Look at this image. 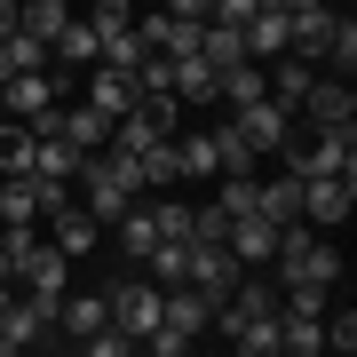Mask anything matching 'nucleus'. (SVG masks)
<instances>
[{
    "label": "nucleus",
    "instance_id": "obj_1",
    "mask_svg": "<svg viewBox=\"0 0 357 357\" xmlns=\"http://www.w3.org/2000/svg\"><path fill=\"white\" fill-rule=\"evenodd\" d=\"M270 270H278V286H342V255H333L326 230H310V222H286L278 230Z\"/></svg>",
    "mask_w": 357,
    "mask_h": 357
},
{
    "label": "nucleus",
    "instance_id": "obj_2",
    "mask_svg": "<svg viewBox=\"0 0 357 357\" xmlns=\"http://www.w3.org/2000/svg\"><path fill=\"white\" fill-rule=\"evenodd\" d=\"M206 310H215V302H206L199 286H167L159 326H151V342H143V349H151V357H183V349H191L199 333H206Z\"/></svg>",
    "mask_w": 357,
    "mask_h": 357
},
{
    "label": "nucleus",
    "instance_id": "obj_3",
    "mask_svg": "<svg viewBox=\"0 0 357 357\" xmlns=\"http://www.w3.org/2000/svg\"><path fill=\"white\" fill-rule=\"evenodd\" d=\"M278 167H294V175H357V128H310L294 135Z\"/></svg>",
    "mask_w": 357,
    "mask_h": 357
},
{
    "label": "nucleus",
    "instance_id": "obj_4",
    "mask_svg": "<svg viewBox=\"0 0 357 357\" xmlns=\"http://www.w3.org/2000/svg\"><path fill=\"white\" fill-rule=\"evenodd\" d=\"M103 302H112V326H119V333H128V342L143 349V342H151V326H159V302H167V286L135 270V278H119L112 294H103Z\"/></svg>",
    "mask_w": 357,
    "mask_h": 357
},
{
    "label": "nucleus",
    "instance_id": "obj_5",
    "mask_svg": "<svg viewBox=\"0 0 357 357\" xmlns=\"http://www.w3.org/2000/svg\"><path fill=\"white\" fill-rule=\"evenodd\" d=\"M357 206V175H302V222L310 230H342Z\"/></svg>",
    "mask_w": 357,
    "mask_h": 357
},
{
    "label": "nucleus",
    "instance_id": "obj_6",
    "mask_svg": "<svg viewBox=\"0 0 357 357\" xmlns=\"http://www.w3.org/2000/svg\"><path fill=\"white\" fill-rule=\"evenodd\" d=\"M294 119H310V128H357V96H349V79L318 72V79L302 88V103H294Z\"/></svg>",
    "mask_w": 357,
    "mask_h": 357
},
{
    "label": "nucleus",
    "instance_id": "obj_7",
    "mask_svg": "<svg viewBox=\"0 0 357 357\" xmlns=\"http://www.w3.org/2000/svg\"><path fill=\"white\" fill-rule=\"evenodd\" d=\"M16 286H32V294H64L72 286V255L56 238H24L16 246Z\"/></svg>",
    "mask_w": 357,
    "mask_h": 357
},
{
    "label": "nucleus",
    "instance_id": "obj_8",
    "mask_svg": "<svg viewBox=\"0 0 357 357\" xmlns=\"http://www.w3.org/2000/svg\"><path fill=\"white\" fill-rule=\"evenodd\" d=\"M79 103H96L103 119L135 112V72H128V64H112V56H96V64H88V79H79Z\"/></svg>",
    "mask_w": 357,
    "mask_h": 357
},
{
    "label": "nucleus",
    "instance_id": "obj_9",
    "mask_svg": "<svg viewBox=\"0 0 357 357\" xmlns=\"http://www.w3.org/2000/svg\"><path fill=\"white\" fill-rule=\"evenodd\" d=\"M230 119H238V135L255 143V151H286V143H294V112H286V103H270V96L238 103Z\"/></svg>",
    "mask_w": 357,
    "mask_h": 357
},
{
    "label": "nucleus",
    "instance_id": "obj_10",
    "mask_svg": "<svg viewBox=\"0 0 357 357\" xmlns=\"http://www.w3.org/2000/svg\"><path fill=\"white\" fill-rule=\"evenodd\" d=\"M238 278H246V262L230 255V246H191V270H183V286H199L206 302H222Z\"/></svg>",
    "mask_w": 357,
    "mask_h": 357
},
{
    "label": "nucleus",
    "instance_id": "obj_11",
    "mask_svg": "<svg viewBox=\"0 0 357 357\" xmlns=\"http://www.w3.org/2000/svg\"><path fill=\"white\" fill-rule=\"evenodd\" d=\"M0 103H8V119H32V112H48V103H64L56 64H48V72H16V79H0Z\"/></svg>",
    "mask_w": 357,
    "mask_h": 357
},
{
    "label": "nucleus",
    "instance_id": "obj_12",
    "mask_svg": "<svg viewBox=\"0 0 357 357\" xmlns=\"http://www.w3.org/2000/svg\"><path fill=\"white\" fill-rule=\"evenodd\" d=\"M222 246H230V255H238L246 270H270V246H278V222H270V215H230Z\"/></svg>",
    "mask_w": 357,
    "mask_h": 357
},
{
    "label": "nucleus",
    "instance_id": "obj_13",
    "mask_svg": "<svg viewBox=\"0 0 357 357\" xmlns=\"http://www.w3.org/2000/svg\"><path fill=\"white\" fill-rule=\"evenodd\" d=\"M206 151H215V175H255V167H262V151L238 135V119H230V112L206 128Z\"/></svg>",
    "mask_w": 357,
    "mask_h": 357
},
{
    "label": "nucleus",
    "instance_id": "obj_14",
    "mask_svg": "<svg viewBox=\"0 0 357 357\" xmlns=\"http://www.w3.org/2000/svg\"><path fill=\"white\" fill-rule=\"evenodd\" d=\"M96 326H112V302H103V294H72V286H64V302H56V333L79 349Z\"/></svg>",
    "mask_w": 357,
    "mask_h": 357
},
{
    "label": "nucleus",
    "instance_id": "obj_15",
    "mask_svg": "<svg viewBox=\"0 0 357 357\" xmlns=\"http://www.w3.org/2000/svg\"><path fill=\"white\" fill-rule=\"evenodd\" d=\"M96 56H103V40H96V24H88V16H72V24L48 40V64H56V72H88Z\"/></svg>",
    "mask_w": 357,
    "mask_h": 357
},
{
    "label": "nucleus",
    "instance_id": "obj_16",
    "mask_svg": "<svg viewBox=\"0 0 357 357\" xmlns=\"http://www.w3.org/2000/svg\"><path fill=\"white\" fill-rule=\"evenodd\" d=\"M167 88H175V103H215V64L191 48V56H167Z\"/></svg>",
    "mask_w": 357,
    "mask_h": 357
},
{
    "label": "nucleus",
    "instance_id": "obj_17",
    "mask_svg": "<svg viewBox=\"0 0 357 357\" xmlns=\"http://www.w3.org/2000/svg\"><path fill=\"white\" fill-rule=\"evenodd\" d=\"M48 222H56V246H64V255H72V262H88V255H96V238H103V222L88 215V206H72V199H64V206H56V215H48Z\"/></svg>",
    "mask_w": 357,
    "mask_h": 357
},
{
    "label": "nucleus",
    "instance_id": "obj_18",
    "mask_svg": "<svg viewBox=\"0 0 357 357\" xmlns=\"http://www.w3.org/2000/svg\"><path fill=\"white\" fill-rule=\"evenodd\" d=\"M262 88H270V79H262V64H255V56H238V64H222V72H215V103H222V112L255 103Z\"/></svg>",
    "mask_w": 357,
    "mask_h": 357
},
{
    "label": "nucleus",
    "instance_id": "obj_19",
    "mask_svg": "<svg viewBox=\"0 0 357 357\" xmlns=\"http://www.w3.org/2000/svg\"><path fill=\"white\" fill-rule=\"evenodd\" d=\"M72 16H79L72 0H16V24H24L32 40H56V32L72 24Z\"/></svg>",
    "mask_w": 357,
    "mask_h": 357
},
{
    "label": "nucleus",
    "instance_id": "obj_20",
    "mask_svg": "<svg viewBox=\"0 0 357 357\" xmlns=\"http://www.w3.org/2000/svg\"><path fill=\"white\" fill-rule=\"evenodd\" d=\"M32 159H40V135L24 119H0V175H32Z\"/></svg>",
    "mask_w": 357,
    "mask_h": 357
},
{
    "label": "nucleus",
    "instance_id": "obj_21",
    "mask_svg": "<svg viewBox=\"0 0 357 357\" xmlns=\"http://www.w3.org/2000/svg\"><path fill=\"white\" fill-rule=\"evenodd\" d=\"M151 246H159V222H151V206H128V215H119V255H128V262H143V255H151Z\"/></svg>",
    "mask_w": 357,
    "mask_h": 357
},
{
    "label": "nucleus",
    "instance_id": "obj_22",
    "mask_svg": "<svg viewBox=\"0 0 357 357\" xmlns=\"http://www.w3.org/2000/svg\"><path fill=\"white\" fill-rule=\"evenodd\" d=\"M183 270H191V238H159L143 255V278H159V286H183Z\"/></svg>",
    "mask_w": 357,
    "mask_h": 357
},
{
    "label": "nucleus",
    "instance_id": "obj_23",
    "mask_svg": "<svg viewBox=\"0 0 357 357\" xmlns=\"http://www.w3.org/2000/svg\"><path fill=\"white\" fill-rule=\"evenodd\" d=\"M64 135L79 143V151H103V143H112V119H103L96 103H64Z\"/></svg>",
    "mask_w": 357,
    "mask_h": 357
},
{
    "label": "nucleus",
    "instance_id": "obj_24",
    "mask_svg": "<svg viewBox=\"0 0 357 357\" xmlns=\"http://www.w3.org/2000/svg\"><path fill=\"white\" fill-rule=\"evenodd\" d=\"M79 159H88V151H79L72 135H40V159H32V167H40V175H56V183H72Z\"/></svg>",
    "mask_w": 357,
    "mask_h": 357
},
{
    "label": "nucleus",
    "instance_id": "obj_25",
    "mask_svg": "<svg viewBox=\"0 0 357 357\" xmlns=\"http://www.w3.org/2000/svg\"><path fill=\"white\" fill-rule=\"evenodd\" d=\"M143 183H151V191H167V183H183V167H175V135H159V143H143Z\"/></svg>",
    "mask_w": 357,
    "mask_h": 357
},
{
    "label": "nucleus",
    "instance_id": "obj_26",
    "mask_svg": "<svg viewBox=\"0 0 357 357\" xmlns=\"http://www.w3.org/2000/svg\"><path fill=\"white\" fill-rule=\"evenodd\" d=\"M88 24H96V40H128L135 32V8H128V0H96Z\"/></svg>",
    "mask_w": 357,
    "mask_h": 357
},
{
    "label": "nucleus",
    "instance_id": "obj_27",
    "mask_svg": "<svg viewBox=\"0 0 357 357\" xmlns=\"http://www.w3.org/2000/svg\"><path fill=\"white\" fill-rule=\"evenodd\" d=\"M215 206L222 215H255V175H215Z\"/></svg>",
    "mask_w": 357,
    "mask_h": 357
},
{
    "label": "nucleus",
    "instance_id": "obj_28",
    "mask_svg": "<svg viewBox=\"0 0 357 357\" xmlns=\"http://www.w3.org/2000/svg\"><path fill=\"white\" fill-rule=\"evenodd\" d=\"M326 349H333V357H349V349H357V310H349V302H342V310L326 302Z\"/></svg>",
    "mask_w": 357,
    "mask_h": 357
},
{
    "label": "nucleus",
    "instance_id": "obj_29",
    "mask_svg": "<svg viewBox=\"0 0 357 357\" xmlns=\"http://www.w3.org/2000/svg\"><path fill=\"white\" fill-rule=\"evenodd\" d=\"M222 230H230V215H222L215 199H206V206H191V246H222Z\"/></svg>",
    "mask_w": 357,
    "mask_h": 357
},
{
    "label": "nucleus",
    "instance_id": "obj_30",
    "mask_svg": "<svg viewBox=\"0 0 357 357\" xmlns=\"http://www.w3.org/2000/svg\"><path fill=\"white\" fill-rule=\"evenodd\" d=\"M143 206H151L159 238H191V206H175V199H143Z\"/></svg>",
    "mask_w": 357,
    "mask_h": 357
},
{
    "label": "nucleus",
    "instance_id": "obj_31",
    "mask_svg": "<svg viewBox=\"0 0 357 357\" xmlns=\"http://www.w3.org/2000/svg\"><path fill=\"white\" fill-rule=\"evenodd\" d=\"M151 8H167V16H191V24H206V8H215V0H151Z\"/></svg>",
    "mask_w": 357,
    "mask_h": 357
},
{
    "label": "nucleus",
    "instance_id": "obj_32",
    "mask_svg": "<svg viewBox=\"0 0 357 357\" xmlns=\"http://www.w3.org/2000/svg\"><path fill=\"white\" fill-rule=\"evenodd\" d=\"M16 32V0H0V40H8Z\"/></svg>",
    "mask_w": 357,
    "mask_h": 357
},
{
    "label": "nucleus",
    "instance_id": "obj_33",
    "mask_svg": "<svg viewBox=\"0 0 357 357\" xmlns=\"http://www.w3.org/2000/svg\"><path fill=\"white\" fill-rule=\"evenodd\" d=\"M8 302H16V278H0V310H8Z\"/></svg>",
    "mask_w": 357,
    "mask_h": 357
},
{
    "label": "nucleus",
    "instance_id": "obj_34",
    "mask_svg": "<svg viewBox=\"0 0 357 357\" xmlns=\"http://www.w3.org/2000/svg\"><path fill=\"white\" fill-rule=\"evenodd\" d=\"M0 119H8V103H0Z\"/></svg>",
    "mask_w": 357,
    "mask_h": 357
}]
</instances>
